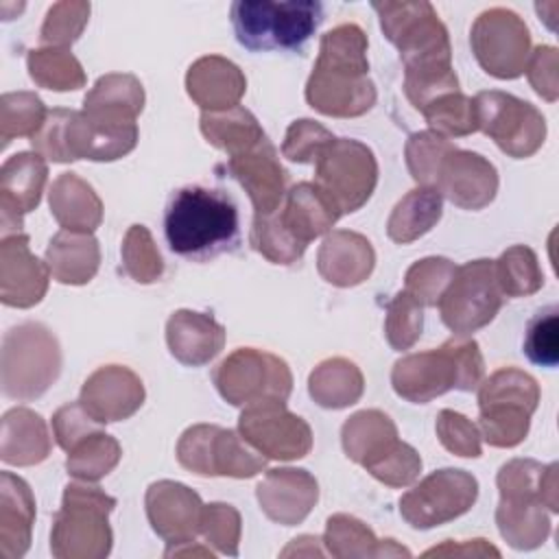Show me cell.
Returning a JSON list of instances; mask_svg holds the SVG:
<instances>
[{
    "mask_svg": "<svg viewBox=\"0 0 559 559\" xmlns=\"http://www.w3.org/2000/svg\"><path fill=\"white\" fill-rule=\"evenodd\" d=\"M382 33L404 63V92L415 109L459 92L448 28L430 2H373Z\"/></svg>",
    "mask_w": 559,
    "mask_h": 559,
    "instance_id": "6da1fadb",
    "label": "cell"
},
{
    "mask_svg": "<svg viewBox=\"0 0 559 559\" xmlns=\"http://www.w3.org/2000/svg\"><path fill=\"white\" fill-rule=\"evenodd\" d=\"M367 35L358 24H338L321 37L319 57L306 83V100L312 109L354 118L376 103V85L369 79Z\"/></svg>",
    "mask_w": 559,
    "mask_h": 559,
    "instance_id": "7a4b0ae2",
    "label": "cell"
},
{
    "mask_svg": "<svg viewBox=\"0 0 559 559\" xmlns=\"http://www.w3.org/2000/svg\"><path fill=\"white\" fill-rule=\"evenodd\" d=\"M164 234L170 251L181 258L218 255L238 240V207L223 190L186 186L166 205Z\"/></svg>",
    "mask_w": 559,
    "mask_h": 559,
    "instance_id": "3957f363",
    "label": "cell"
},
{
    "mask_svg": "<svg viewBox=\"0 0 559 559\" xmlns=\"http://www.w3.org/2000/svg\"><path fill=\"white\" fill-rule=\"evenodd\" d=\"M485 362L474 338L454 336L437 349L408 354L393 365V391L413 402L426 404L450 389L474 391L483 382Z\"/></svg>",
    "mask_w": 559,
    "mask_h": 559,
    "instance_id": "277c9868",
    "label": "cell"
},
{
    "mask_svg": "<svg viewBox=\"0 0 559 559\" xmlns=\"http://www.w3.org/2000/svg\"><path fill=\"white\" fill-rule=\"evenodd\" d=\"M323 20L317 0H238L231 4L236 39L249 50L299 48Z\"/></svg>",
    "mask_w": 559,
    "mask_h": 559,
    "instance_id": "5b68a950",
    "label": "cell"
},
{
    "mask_svg": "<svg viewBox=\"0 0 559 559\" xmlns=\"http://www.w3.org/2000/svg\"><path fill=\"white\" fill-rule=\"evenodd\" d=\"M539 404V386L518 367H502L478 384V428L493 448L522 443L531 428V415Z\"/></svg>",
    "mask_w": 559,
    "mask_h": 559,
    "instance_id": "8992f818",
    "label": "cell"
},
{
    "mask_svg": "<svg viewBox=\"0 0 559 559\" xmlns=\"http://www.w3.org/2000/svg\"><path fill=\"white\" fill-rule=\"evenodd\" d=\"M544 467L533 459H513L500 467L496 478L500 489L498 531L518 550L537 548L550 533V518L539 493Z\"/></svg>",
    "mask_w": 559,
    "mask_h": 559,
    "instance_id": "52a82bcc",
    "label": "cell"
},
{
    "mask_svg": "<svg viewBox=\"0 0 559 559\" xmlns=\"http://www.w3.org/2000/svg\"><path fill=\"white\" fill-rule=\"evenodd\" d=\"M116 500L90 485H68L55 515L50 550L55 557H105L111 548L107 515Z\"/></svg>",
    "mask_w": 559,
    "mask_h": 559,
    "instance_id": "ba28073f",
    "label": "cell"
},
{
    "mask_svg": "<svg viewBox=\"0 0 559 559\" xmlns=\"http://www.w3.org/2000/svg\"><path fill=\"white\" fill-rule=\"evenodd\" d=\"M61 349L41 323H20L2 338V391L13 400H35L57 380Z\"/></svg>",
    "mask_w": 559,
    "mask_h": 559,
    "instance_id": "9c48e42d",
    "label": "cell"
},
{
    "mask_svg": "<svg viewBox=\"0 0 559 559\" xmlns=\"http://www.w3.org/2000/svg\"><path fill=\"white\" fill-rule=\"evenodd\" d=\"M502 299L493 260L480 258L456 266L437 306L454 336H469L493 321Z\"/></svg>",
    "mask_w": 559,
    "mask_h": 559,
    "instance_id": "30bf717a",
    "label": "cell"
},
{
    "mask_svg": "<svg viewBox=\"0 0 559 559\" xmlns=\"http://www.w3.org/2000/svg\"><path fill=\"white\" fill-rule=\"evenodd\" d=\"M214 384L229 404L249 406L264 400L286 402L293 391V376L280 356L240 347L216 367Z\"/></svg>",
    "mask_w": 559,
    "mask_h": 559,
    "instance_id": "8fae6325",
    "label": "cell"
},
{
    "mask_svg": "<svg viewBox=\"0 0 559 559\" xmlns=\"http://www.w3.org/2000/svg\"><path fill=\"white\" fill-rule=\"evenodd\" d=\"M472 100L478 129L507 155L531 157L544 144L546 120L531 103L498 90L478 92Z\"/></svg>",
    "mask_w": 559,
    "mask_h": 559,
    "instance_id": "7c38bea8",
    "label": "cell"
},
{
    "mask_svg": "<svg viewBox=\"0 0 559 559\" xmlns=\"http://www.w3.org/2000/svg\"><path fill=\"white\" fill-rule=\"evenodd\" d=\"M314 183L334 199L343 214L356 212L378 183V162L367 144L336 138L314 162Z\"/></svg>",
    "mask_w": 559,
    "mask_h": 559,
    "instance_id": "4fadbf2b",
    "label": "cell"
},
{
    "mask_svg": "<svg viewBox=\"0 0 559 559\" xmlns=\"http://www.w3.org/2000/svg\"><path fill=\"white\" fill-rule=\"evenodd\" d=\"M472 50L480 68L496 79H518L531 55V33L524 20L504 7L483 11L472 24Z\"/></svg>",
    "mask_w": 559,
    "mask_h": 559,
    "instance_id": "5bb4252c",
    "label": "cell"
},
{
    "mask_svg": "<svg viewBox=\"0 0 559 559\" xmlns=\"http://www.w3.org/2000/svg\"><path fill=\"white\" fill-rule=\"evenodd\" d=\"M476 496L478 480L469 472L445 467L406 491L400 498V513L413 528H432L467 513Z\"/></svg>",
    "mask_w": 559,
    "mask_h": 559,
    "instance_id": "9a60e30c",
    "label": "cell"
},
{
    "mask_svg": "<svg viewBox=\"0 0 559 559\" xmlns=\"http://www.w3.org/2000/svg\"><path fill=\"white\" fill-rule=\"evenodd\" d=\"M238 430L262 456L277 461L301 459L312 448V430L293 415L284 402L264 400L245 406L238 417Z\"/></svg>",
    "mask_w": 559,
    "mask_h": 559,
    "instance_id": "2e32d148",
    "label": "cell"
},
{
    "mask_svg": "<svg viewBox=\"0 0 559 559\" xmlns=\"http://www.w3.org/2000/svg\"><path fill=\"white\" fill-rule=\"evenodd\" d=\"M437 190L463 210H483L498 192V170L483 155L454 148L441 164Z\"/></svg>",
    "mask_w": 559,
    "mask_h": 559,
    "instance_id": "e0dca14e",
    "label": "cell"
},
{
    "mask_svg": "<svg viewBox=\"0 0 559 559\" xmlns=\"http://www.w3.org/2000/svg\"><path fill=\"white\" fill-rule=\"evenodd\" d=\"M203 502L197 491L175 480L146 489V515L153 531L168 544H190L199 533Z\"/></svg>",
    "mask_w": 559,
    "mask_h": 559,
    "instance_id": "ac0fdd59",
    "label": "cell"
},
{
    "mask_svg": "<svg viewBox=\"0 0 559 559\" xmlns=\"http://www.w3.org/2000/svg\"><path fill=\"white\" fill-rule=\"evenodd\" d=\"M227 170L249 194L255 216L280 210L286 192V170L280 164L275 146L264 138L253 148L229 157Z\"/></svg>",
    "mask_w": 559,
    "mask_h": 559,
    "instance_id": "d6986e66",
    "label": "cell"
},
{
    "mask_svg": "<svg viewBox=\"0 0 559 559\" xmlns=\"http://www.w3.org/2000/svg\"><path fill=\"white\" fill-rule=\"evenodd\" d=\"M79 402L100 424L120 421L142 406L144 386L129 367L105 365L83 382Z\"/></svg>",
    "mask_w": 559,
    "mask_h": 559,
    "instance_id": "ffe728a7",
    "label": "cell"
},
{
    "mask_svg": "<svg viewBox=\"0 0 559 559\" xmlns=\"http://www.w3.org/2000/svg\"><path fill=\"white\" fill-rule=\"evenodd\" d=\"M46 175H48V168L39 153H15L2 164V170H0L2 238H7L9 231L20 234L22 214L39 205Z\"/></svg>",
    "mask_w": 559,
    "mask_h": 559,
    "instance_id": "44dd1931",
    "label": "cell"
},
{
    "mask_svg": "<svg viewBox=\"0 0 559 559\" xmlns=\"http://www.w3.org/2000/svg\"><path fill=\"white\" fill-rule=\"evenodd\" d=\"M50 269L28 249V236L13 234L0 245V299L4 306L31 308L48 288Z\"/></svg>",
    "mask_w": 559,
    "mask_h": 559,
    "instance_id": "7402d4cb",
    "label": "cell"
},
{
    "mask_svg": "<svg viewBox=\"0 0 559 559\" xmlns=\"http://www.w3.org/2000/svg\"><path fill=\"white\" fill-rule=\"evenodd\" d=\"M255 496L269 520L293 526L306 520L319 498V485L306 469H269L258 483Z\"/></svg>",
    "mask_w": 559,
    "mask_h": 559,
    "instance_id": "603a6c76",
    "label": "cell"
},
{
    "mask_svg": "<svg viewBox=\"0 0 559 559\" xmlns=\"http://www.w3.org/2000/svg\"><path fill=\"white\" fill-rule=\"evenodd\" d=\"M138 144V124H105L83 111H72L66 127L70 162H111L131 153Z\"/></svg>",
    "mask_w": 559,
    "mask_h": 559,
    "instance_id": "cb8c5ba5",
    "label": "cell"
},
{
    "mask_svg": "<svg viewBox=\"0 0 559 559\" xmlns=\"http://www.w3.org/2000/svg\"><path fill=\"white\" fill-rule=\"evenodd\" d=\"M186 90L203 111H225L238 105L247 90V79L229 59L207 55L190 66Z\"/></svg>",
    "mask_w": 559,
    "mask_h": 559,
    "instance_id": "d4e9b609",
    "label": "cell"
},
{
    "mask_svg": "<svg viewBox=\"0 0 559 559\" xmlns=\"http://www.w3.org/2000/svg\"><path fill=\"white\" fill-rule=\"evenodd\" d=\"M376 264L371 242L356 231L336 229L328 234L317 253L321 277L334 286H356L365 282Z\"/></svg>",
    "mask_w": 559,
    "mask_h": 559,
    "instance_id": "484cf974",
    "label": "cell"
},
{
    "mask_svg": "<svg viewBox=\"0 0 559 559\" xmlns=\"http://www.w3.org/2000/svg\"><path fill=\"white\" fill-rule=\"evenodd\" d=\"M166 343L179 362L201 367L223 349L225 330L212 314L177 310L166 323Z\"/></svg>",
    "mask_w": 559,
    "mask_h": 559,
    "instance_id": "4316f807",
    "label": "cell"
},
{
    "mask_svg": "<svg viewBox=\"0 0 559 559\" xmlns=\"http://www.w3.org/2000/svg\"><path fill=\"white\" fill-rule=\"evenodd\" d=\"M284 227L308 247L310 240L323 236L343 216L334 199L314 181H301L286 192L284 207L277 210Z\"/></svg>",
    "mask_w": 559,
    "mask_h": 559,
    "instance_id": "83f0119b",
    "label": "cell"
},
{
    "mask_svg": "<svg viewBox=\"0 0 559 559\" xmlns=\"http://www.w3.org/2000/svg\"><path fill=\"white\" fill-rule=\"evenodd\" d=\"M144 107L142 83L133 74L100 76L83 98V114L105 124H135Z\"/></svg>",
    "mask_w": 559,
    "mask_h": 559,
    "instance_id": "f1b7e54d",
    "label": "cell"
},
{
    "mask_svg": "<svg viewBox=\"0 0 559 559\" xmlns=\"http://www.w3.org/2000/svg\"><path fill=\"white\" fill-rule=\"evenodd\" d=\"M35 500L28 485L11 474L0 476V552L2 557H22L31 542Z\"/></svg>",
    "mask_w": 559,
    "mask_h": 559,
    "instance_id": "f546056e",
    "label": "cell"
},
{
    "mask_svg": "<svg viewBox=\"0 0 559 559\" xmlns=\"http://www.w3.org/2000/svg\"><path fill=\"white\" fill-rule=\"evenodd\" d=\"M50 214L68 231L92 234L103 221V203L94 188L74 173H61L50 186Z\"/></svg>",
    "mask_w": 559,
    "mask_h": 559,
    "instance_id": "4dcf8cb0",
    "label": "cell"
},
{
    "mask_svg": "<svg viewBox=\"0 0 559 559\" xmlns=\"http://www.w3.org/2000/svg\"><path fill=\"white\" fill-rule=\"evenodd\" d=\"M46 264L57 282L85 284L96 275L100 264L98 240L85 231L61 229L46 247Z\"/></svg>",
    "mask_w": 559,
    "mask_h": 559,
    "instance_id": "1f68e13d",
    "label": "cell"
},
{
    "mask_svg": "<svg viewBox=\"0 0 559 559\" xmlns=\"http://www.w3.org/2000/svg\"><path fill=\"white\" fill-rule=\"evenodd\" d=\"M341 441L347 459L367 467L386 454L400 439L397 428L389 415L382 411L369 408L354 413L341 430Z\"/></svg>",
    "mask_w": 559,
    "mask_h": 559,
    "instance_id": "d6a6232c",
    "label": "cell"
},
{
    "mask_svg": "<svg viewBox=\"0 0 559 559\" xmlns=\"http://www.w3.org/2000/svg\"><path fill=\"white\" fill-rule=\"evenodd\" d=\"M50 452V437L44 419L31 408H11L2 417L0 456L11 465L41 463Z\"/></svg>",
    "mask_w": 559,
    "mask_h": 559,
    "instance_id": "836d02e7",
    "label": "cell"
},
{
    "mask_svg": "<svg viewBox=\"0 0 559 559\" xmlns=\"http://www.w3.org/2000/svg\"><path fill=\"white\" fill-rule=\"evenodd\" d=\"M441 212H443L441 192L437 188L419 186L397 201V205L389 216L386 234L393 242L408 245L419 236L428 234L439 223Z\"/></svg>",
    "mask_w": 559,
    "mask_h": 559,
    "instance_id": "e575fe53",
    "label": "cell"
},
{
    "mask_svg": "<svg viewBox=\"0 0 559 559\" xmlns=\"http://www.w3.org/2000/svg\"><path fill=\"white\" fill-rule=\"evenodd\" d=\"M362 389V373L347 358H328L319 362L308 378V391L323 408L352 406L360 400Z\"/></svg>",
    "mask_w": 559,
    "mask_h": 559,
    "instance_id": "d590c367",
    "label": "cell"
},
{
    "mask_svg": "<svg viewBox=\"0 0 559 559\" xmlns=\"http://www.w3.org/2000/svg\"><path fill=\"white\" fill-rule=\"evenodd\" d=\"M201 133L212 146L229 153V157L253 148L266 138L255 116L240 105L225 111H203Z\"/></svg>",
    "mask_w": 559,
    "mask_h": 559,
    "instance_id": "8d00e7d4",
    "label": "cell"
},
{
    "mask_svg": "<svg viewBox=\"0 0 559 559\" xmlns=\"http://www.w3.org/2000/svg\"><path fill=\"white\" fill-rule=\"evenodd\" d=\"M31 79L46 90L68 92L85 85V72L68 48H37L26 57Z\"/></svg>",
    "mask_w": 559,
    "mask_h": 559,
    "instance_id": "74e56055",
    "label": "cell"
},
{
    "mask_svg": "<svg viewBox=\"0 0 559 559\" xmlns=\"http://www.w3.org/2000/svg\"><path fill=\"white\" fill-rule=\"evenodd\" d=\"M120 456H122L120 443L111 435L98 430V432H92L90 437H85L83 441H79L68 452L66 469L70 476H74L79 480L94 483V480H100L103 476H107L118 465Z\"/></svg>",
    "mask_w": 559,
    "mask_h": 559,
    "instance_id": "f35d334b",
    "label": "cell"
},
{
    "mask_svg": "<svg viewBox=\"0 0 559 559\" xmlns=\"http://www.w3.org/2000/svg\"><path fill=\"white\" fill-rule=\"evenodd\" d=\"M325 544L330 555L334 557H389L395 555L393 550H386L391 539H376L371 528L352 518V515H332L328 518L325 528Z\"/></svg>",
    "mask_w": 559,
    "mask_h": 559,
    "instance_id": "ab89813d",
    "label": "cell"
},
{
    "mask_svg": "<svg viewBox=\"0 0 559 559\" xmlns=\"http://www.w3.org/2000/svg\"><path fill=\"white\" fill-rule=\"evenodd\" d=\"M502 295L528 297L544 286V273L531 247L513 245L493 262Z\"/></svg>",
    "mask_w": 559,
    "mask_h": 559,
    "instance_id": "60d3db41",
    "label": "cell"
},
{
    "mask_svg": "<svg viewBox=\"0 0 559 559\" xmlns=\"http://www.w3.org/2000/svg\"><path fill=\"white\" fill-rule=\"evenodd\" d=\"M264 465H266V456H262L251 443H247L240 432L218 428L214 439V452H212L214 476L251 478L260 474Z\"/></svg>",
    "mask_w": 559,
    "mask_h": 559,
    "instance_id": "b9f144b4",
    "label": "cell"
},
{
    "mask_svg": "<svg viewBox=\"0 0 559 559\" xmlns=\"http://www.w3.org/2000/svg\"><path fill=\"white\" fill-rule=\"evenodd\" d=\"M48 111L41 98L33 92H11L0 98V135L2 144L11 138L28 135L33 138L44 124Z\"/></svg>",
    "mask_w": 559,
    "mask_h": 559,
    "instance_id": "7bdbcfd3",
    "label": "cell"
},
{
    "mask_svg": "<svg viewBox=\"0 0 559 559\" xmlns=\"http://www.w3.org/2000/svg\"><path fill=\"white\" fill-rule=\"evenodd\" d=\"M454 148L456 146L448 138H443L435 131L413 133L406 142V151H404L413 179L419 186L437 188V177H439L441 164H443L445 155Z\"/></svg>",
    "mask_w": 559,
    "mask_h": 559,
    "instance_id": "ee69618b",
    "label": "cell"
},
{
    "mask_svg": "<svg viewBox=\"0 0 559 559\" xmlns=\"http://www.w3.org/2000/svg\"><path fill=\"white\" fill-rule=\"evenodd\" d=\"M426 122L430 124V131L439 133V135H469L474 131H478L476 124V109H474V100L467 98L461 92H452L445 96L435 98L430 105H426L421 109Z\"/></svg>",
    "mask_w": 559,
    "mask_h": 559,
    "instance_id": "f6af8a7d",
    "label": "cell"
},
{
    "mask_svg": "<svg viewBox=\"0 0 559 559\" xmlns=\"http://www.w3.org/2000/svg\"><path fill=\"white\" fill-rule=\"evenodd\" d=\"M251 245L258 253H262L269 262L273 264H293L297 262L306 245L299 242L282 223L280 214H266V216H255L253 227H251Z\"/></svg>",
    "mask_w": 559,
    "mask_h": 559,
    "instance_id": "bcb514c9",
    "label": "cell"
},
{
    "mask_svg": "<svg viewBox=\"0 0 559 559\" xmlns=\"http://www.w3.org/2000/svg\"><path fill=\"white\" fill-rule=\"evenodd\" d=\"M124 271L140 284L157 282L164 273V260L144 225H131L122 242Z\"/></svg>",
    "mask_w": 559,
    "mask_h": 559,
    "instance_id": "7dc6e473",
    "label": "cell"
},
{
    "mask_svg": "<svg viewBox=\"0 0 559 559\" xmlns=\"http://www.w3.org/2000/svg\"><path fill=\"white\" fill-rule=\"evenodd\" d=\"M421 325H424V306L406 290H400L386 306L384 334L389 345L397 352L413 347L415 341L421 336Z\"/></svg>",
    "mask_w": 559,
    "mask_h": 559,
    "instance_id": "c3c4849f",
    "label": "cell"
},
{
    "mask_svg": "<svg viewBox=\"0 0 559 559\" xmlns=\"http://www.w3.org/2000/svg\"><path fill=\"white\" fill-rule=\"evenodd\" d=\"M456 264L448 258H424L406 271V293L413 295L421 306H437L450 280L454 277Z\"/></svg>",
    "mask_w": 559,
    "mask_h": 559,
    "instance_id": "681fc988",
    "label": "cell"
},
{
    "mask_svg": "<svg viewBox=\"0 0 559 559\" xmlns=\"http://www.w3.org/2000/svg\"><path fill=\"white\" fill-rule=\"evenodd\" d=\"M90 17V2L63 0L48 9L39 39L50 48H66L79 39Z\"/></svg>",
    "mask_w": 559,
    "mask_h": 559,
    "instance_id": "f907efd6",
    "label": "cell"
},
{
    "mask_svg": "<svg viewBox=\"0 0 559 559\" xmlns=\"http://www.w3.org/2000/svg\"><path fill=\"white\" fill-rule=\"evenodd\" d=\"M524 354L531 362L555 367L559 360V310L557 306L542 308L526 328Z\"/></svg>",
    "mask_w": 559,
    "mask_h": 559,
    "instance_id": "816d5d0a",
    "label": "cell"
},
{
    "mask_svg": "<svg viewBox=\"0 0 559 559\" xmlns=\"http://www.w3.org/2000/svg\"><path fill=\"white\" fill-rule=\"evenodd\" d=\"M334 140L336 138L332 135V131H328L323 124L310 118H301L286 129L282 155L297 164H314Z\"/></svg>",
    "mask_w": 559,
    "mask_h": 559,
    "instance_id": "f5cc1de1",
    "label": "cell"
},
{
    "mask_svg": "<svg viewBox=\"0 0 559 559\" xmlns=\"http://www.w3.org/2000/svg\"><path fill=\"white\" fill-rule=\"evenodd\" d=\"M199 533L221 552L236 557L238 555V539H240V513L225 502L203 504Z\"/></svg>",
    "mask_w": 559,
    "mask_h": 559,
    "instance_id": "db71d44e",
    "label": "cell"
},
{
    "mask_svg": "<svg viewBox=\"0 0 559 559\" xmlns=\"http://www.w3.org/2000/svg\"><path fill=\"white\" fill-rule=\"evenodd\" d=\"M373 478L389 487H406L421 472V456L404 441H397L386 454L365 467Z\"/></svg>",
    "mask_w": 559,
    "mask_h": 559,
    "instance_id": "11a10c76",
    "label": "cell"
},
{
    "mask_svg": "<svg viewBox=\"0 0 559 559\" xmlns=\"http://www.w3.org/2000/svg\"><path fill=\"white\" fill-rule=\"evenodd\" d=\"M437 437L443 443L445 450H450L456 456L476 459L480 456V430L476 424H472L465 415L443 408L437 415Z\"/></svg>",
    "mask_w": 559,
    "mask_h": 559,
    "instance_id": "9f6ffc18",
    "label": "cell"
},
{
    "mask_svg": "<svg viewBox=\"0 0 559 559\" xmlns=\"http://www.w3.org/2000/svg\"><path fill=\"white\" fill-rule=\"evenodd\" d=\"M218 428L221 426H214V424L190 426L177 443V461L186 469L199 476H214L212 452H214V439Z\"/></svg>",
    "mask_w": 559,
    "mask_h": 559,
    "instance_id": "6f0895ef",
    "label": "cell"
},
{
    "mask_svg": "<svg viewBox=\"0 0 559 559\" xmlns=\"http://www.w3.org/2000/svg\"><path fill=\"white\" fill-rule=\"evenodd\" d=\"M98 430H103V424L94 419L81 402H68L52 415L55 439L66 452Z\"/></svg>",
    "mask_w": 559,
    "mask_h": 559,
    "instance_id": "680465c9",
    "label": "cell"
},
{
    "mask_svg": "<svg viewBox=\"0 0 559 559\" xmlns=\"http://www.w3.org/2000/svg\"><path fill=\"white\" fill-rule=\"evenodd\" d=\"M526 76L533 90L548 103L559 96V52L555 46H537L526 61Z\"/></svg>",
    "mask_w": 559,
    "mask_h": 559,
    "instance_id": "91938a15",
    "label": "cell"
},
{
    "mask_svg": "<svg viewBox=\"0 0 559 559\" xmlns=\"http://www.w3.org/2000/svg\"><path fill=\"white\" fill-rule=\"evenodd\" d=\"M72 116V109H50L39 131L31 138V146L46 159L70 162L66 146V127Z\"/></svg>",
    "mask_w": 559,
    "mask_h": 559,
    "instance_id": "94428289",
    "label": "cell"
},
{
    "mask_svg": "<svg viewBox=\"0 0 559 559\" xmlns=\"http://www.w3.org/2000/svg\"><path fill=\"white\" fill-rule=\"evenodd\" d=\"M539 493L544 507H548L552 513H557V463H550L544 467L542 483H539Z\"/></svg>",
    "mask_w": 559,
    "mask_h": 559,
    "instance_id": "6125c7cd",
    "label": "cell"
}]
</instances>
